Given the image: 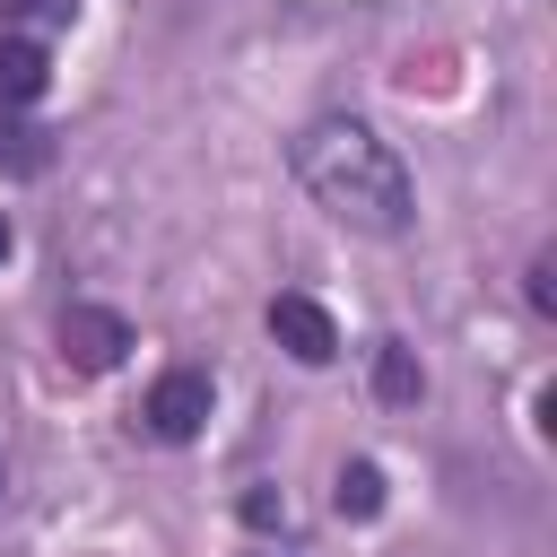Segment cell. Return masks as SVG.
<instances>
[{
	"mask_svg": "<svg viewBox=\"0 0 557 557\" xmlns=\"http://www.w3.org/2000/svg\"><path fill=\"white\" fill-rule=\"evenodd\" d=\"M122 348H131V322H122V313H104V305H70V313H61V357H70L78 374H113Z\"/></svg>",
	"mask_w": 557,
	"mask_h": 557,
	"instance_id": "obj_3",
	"label": "cell"
},
{
	"mask_svg": "<svg viewBox=\"0 0 557 557\" xmlns=\"http://www.w3.org/2000/svg\"><path fill=\"white\" fill-rule=\"evenodd\" d=\"M270 339H278L296 366H331V357H339V322H331L313 296H270Z\"/></svg>",
	"mask_w": 557,
	"mask_h": 557,
	"instance_id": "obj_4",
	"label": "cell"
},
{
	"mask_svg": "<svg viewBox=\"0 0 557 557\" xmlns=\"http://www.w3.org/2000/svg\"><path fill=\"white\" fill-rule=\"evenodd\" d=\"M0 487H9V470H0Z\"/></svg>",
	"mask_w": 557,
	"mask_h": 557,
	"instance_id": "obj_13",
	"label": "cell"
},
{
	"mask_svg": "<svg viewBox=\"0 0 557 557\" xmlns=\"http://www.w3.org/2000/svg\"><path fill=\"white\" fill-rule=\"evenodd\" d=\"M139 418H148V435H165V444H191V435L209 426V374H200V366H174V374H157Z\"/></svg>",
	"mask_w": 557,
	"mask_h": 557,
	"instance_id": "obj_2",
	"label": "cell"
},
{
	"mask_svg": "<svg viewBox=\"0 0 557 557\" xmlns=\"http://www.w3.org/2000/svg\"><path fill=\"white\" fill-rule=\"evenodd\" d=\"M244 522H252V531H270V522H287V505H278L270 487H252V496H244Z\"/></svg>",
	"mask_w": 557,
	"mask_h": 557,
	"instance_id": "obj_9",
	"label": "cell"
},
{
	"mask_svg": "<svg viewBox=\"0 0 557 557\" xmlns=\"http://www.w3.org/2000/svg\"><path fill=\"white\" fill-rule=\"evenodd\" d=\"M0 165H17V174H44V165H52L44 131H26V122H0Z\"/></svg>",
	"mask_w": 557,
	"mask_h": 557,
	"instance_id": "obj_8",
	"label": "cell"
},
{
	"mask_svg": "<svg viewBox=\"0 0 557 557\" xmlns=\"http://www.w3.org/2000/svg\"><path fill=\"white\" fill-rule=\"evenodd\" d=\"M44 78H52L44 44H35V35H0V104H35Z\"/></svg>",
	"mask_w": 557,
	"mask_h": 557,
	"instance_id": "obj_5",
	"label": "cell"
},
{
	"mask_svg": "<svg viewBox=\"0 0 557 557\" xmlns=\"http://www.w3.org/2000/svg\"><path fill=\"white\" fill-rule=\"evenodd\" d=\"M348 522H374L383 513V470L374 461H339V496H331Z\"/></svg>",
	"mask_w": 557,
	"mask_h": 557,
	"instance_id": "obj_7",
	"label": "cell"
},
{
	"mask_svg": "<svg viewBox=\"0 0 557 557\" xmlns=\"http://www.w3.org/2000/svg\"><path fill=\"white\" fill-rule=\"evenodd\" d=\"M548 278H557V261L540 252V261H531V305H540V313H557V287H548Z\"/></svg>",
	"mask_w": 557,
	"mask_h": 557,
	"instance_id": "obj_10",
	"label": "cell"
},
{
	"mask_svg": "<svg viewBox=\"0 0 557 557\" xmlns=\"http://www.w3.org/2000/svg\"><path fill=\"white\" fill-rule=\"evenodd\" d=\"M296 183L357 235H400L418 218V191H409V165L392 157V139L357 113H322L296 131Z\"/></svg>",
	"mask_w": 557,
	"mask_h": 557,
	"instance_id": "obj_1",
	"label": "cell"
},
{
	"mask_svg": "<svg viewBox=\"0 0 557 557\" xmlns=\"http://www.w3.org/2000/svg\"><path fill=\"white\" fill-rule=\"evenodd\" d=\"M374 392H383L392 409H409V400L426 392V374H418V348H400V339H383V348H374Z\"/></svg>",
	"mask_w": 557,
	"mask_h": 557,
	"instance_id": "obj_6",
	"label": "cell"
},
{
	"mask_svg": "<svg viewBox=\"0 0 557 557\" xmlns=\"http://www.w3.org/2000/svg\"><path fill=\"white\" fill-rule=\"evenodd\" d=\"M252 557H287V548H252Z\"/></svg>",
	"mask_w": 557,
	"mask_h": 557,
	"instance_id": "obj_12",
	"label": "cell"
},
{
	"mask_svg": "<svg viewBox=\"0 0 557 557\" xmlns=\"http://www.w3.org/2000/svg\"><path fill=\"white\" fill-rule=\"evenodd\" d=\"M9 244H17V235H9V218H0V261H9Z\"/></svg>",
	"mask_w": 557,
	"mask_h": 557,
	"instance_id": "obj_11",
	"label": "cell"
}]
</instances>
